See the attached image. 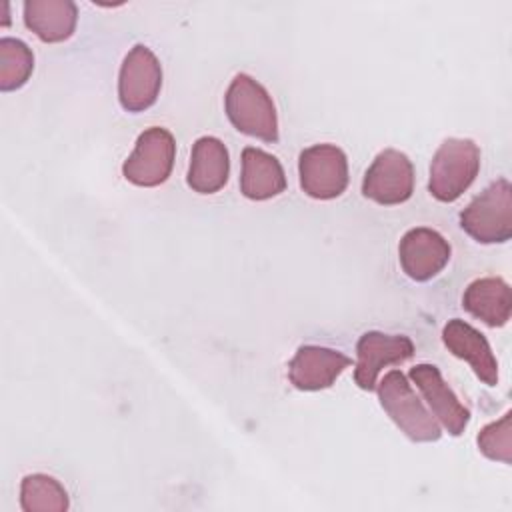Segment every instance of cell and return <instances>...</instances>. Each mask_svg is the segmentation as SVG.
<instances>
[{"mask_svg": "<svg viewBox=\"0 0 512 512\" xmlns=\"http://www.w3.org/2000/svg\"><path fill=\"white\" fill-rule=\"evenodd\" d=\"M224 112L238 132L268 144L278 142L280 134L274 100L252 76L240 72L232 78L224 94Z\"/></svg>", "mask_w": 512, "mask_h": 512, "instance_id": "1", "label": "cell"}, {"mask_svg": "<svg viewBox=\"0 0 512 512\" xmlns=\"http://www.w3.org/2000/svg\"><path fill=\"white\" fill-rule=\"evenodd\" d=\"M378 400L398 430L412 442H436L442 426L418 398L416 390L400 370H390L376 384Z\"/></svg>", "mask_w": 512, "mask_h": 512, "instance_id": "2", "label": "cell"}, {"mask_svg": "<svg viewBox=\"0 0 512 512\" xmlns=\"http://www.w3.org/2000/svg\"><path fill=\"white\" fill-rule=\"evenodd\" d=\"M480 172V148L470 138H446L432 156L428 192L438 202L458 200Z\"/></svg>", "mask_w": 512, "mask_h": 512, "instance_id": "3", "label": "cell"}, {"mask_svg": "<svg viewBox=\"0 0 512 512\" xmlns=\"http://www.w3.org/2000/svg\"><path fill=\"white\" fill-rule=\"evenodd\" d=\"M462 230L480 244H504L512 238V186L498 178L460 212Z\"/></svg>", "mask_w": 512, "mask_h": 512, "instance_id": "4", "label": "cell"}, {"mask_svg": "<svg viewBox=\"0 0 512 512\" xmlns=\"http://www.w3.org/2000/svg\"><path fill=\"white\" fill-rule=\"evenodd\" d=\"M174 158L176 140L172 132L162 126H150L138 134L134 150L122 164V174L134 186L154 188L170 178Z\"/></svg>", "mask_w": 512, "mask_h": 512, "instance_id": "5", "label": "cell"}, {"mask_svg": "<svg viewBox=\"0 0 512 512\" xmlns=\"http://www.w3.org/2000/svg\"><path fill=\"white\" fill-rule=\"evenodd\" d=\"M162 88V64L146 44H134L118 72V102L138 114L156 104Z\"/></svg>", "mask_w": 512, "mask_h": 512, "instance_id": "6", "label": "cell"}, {"mask_svg": "<svg viewBox=\"0 0 512 512\" xmlns=\"http://www.w3.org/2000/svg\"><path fill=\"white\" fill-rule=\"evenodd\" d=\"M298 176L306 196L314 200L338 198L348 186V158L336 144H312L298 156Z\"/></svg>", "mask_w": 512, "mask_h": 512, "instance_id": "7", "label": "cell"}, {"mask_svg": "<svg viewBox=\"0 0 512 512\" xmlns=\"http://www.w3.org/2000/svg\"><path fill=\"white\" fill-rule=\"evenodd\" d=\"M412 192V160L396 148H386L378 152L368 170L364 172L362 194L380 206H396L410 200Z\"/></svg>", "mask_w": 512, "mask_h": 512, "instance_id": "8", "label": "cell"}, {"mask_svg": "<svg viewBox=\"0 0 512 512\" xmlns=\"http://www.w3.org/2000/svg\"><path fill=\"white\" fill-rule=\"evenodd\" d=\"M414 356V342L404 334L364 332L356 342L354 382L360 390H376L378 376L388 366H400Z\"/></svg>", "mask_w": 512, "mask_h": 512, "instance_id": "9", "label": "cell"}, {"mask_svg": "<svg viewBox=\"0 0 512 512\" xmlns=\"http://www.w3.org/2000/svg\"><path fill=\"white\" fill-rule=\"evenodd\" d=\"M452 248L434 228L416 226L404 232L398 244V260L404 274L414 282H428L450 262Z\"/></svg>", "mask_w": 512, "mask_h": 512, "instance_id": "10", "label": "cell"}, {"mask_svg": "<svg viewBox=\"0 0 512 512\" xmlns=\"http://www.w3.org/2000/svg\"><path fill=\"white\" fill-rule=\"evenodd\" d=\"M350 366L352 358L340 350L304 344L288 362V380L296 390L318 392L330 388L336 378Z\"/></svg>", "mask_w": 512, "mask_h": 512, "instance_id": "11", "label": "cell"}, {"mask_svg": "<svg viewBox=\"0 0 512 512\" xmlns=\"http://www.w3.org/2000/svg\"><path fill=\"white\" fill-rule=\"evenodd\" d=\"M410 380L428 402L432 416L452 436H460L468 422L470 410L458 400L454 390L442 378V372L434 364H416L410 368Z\"/></svg>", "mask_w": 512, "mask_h": 512, "instance_id": "12", "label": "cell"}, {"mask_svg": "<svg viewBox=\"0 0 512 512\" xmlns=\"http://www.w3.org/2000/svg\"><path fill=\"white\" fill-rule=\"evenodd\" d=\"M442 342L448 352L470 364L478 380L486 386L498 384V360L480 330L460 318H452L442 328Z\"/></svg>", "mask_w": 512, "mask_h": 512, "instance_id": "13", "label": "cell"}, {"mask_svg": "<svg viewBox=\"0 0 512 512\" xmlns=\"http://www.w3.org/2000/svg\"><path fill=\"white\" fill-rule=\"evenodd\" d=\"M230 174V156L226 144L216 136H200L192 144L188 186L198 194H216L224 188Z\"/></svg>", "mask_w": 512, "mask_h": 512, "instance_id": "14", "label": "cell"}, {"mask_svg": "<svg viewBox=\"0 0 512 512\" xmlns=\"http://www.w3.org/2000/svg\"><path fill=\"white\" fill-rule=\"evenodd\" d=\"M240 160V192L248 200H270L286 190L284 168L270 152L256 146H246Z\"/></svg>", "mask_w": 512, "mask_h": 512, "instance_id": "15", "label": "cell"}, {"mask_svg": "<svg viewBox=\"0 0 512 512\" xmlns=\"http://www.w3.org/2000/svg\"><path fill=\"white\" fill-rule=\"evenodd\" d=\"M462 306L486 326L500 328L512 316V290L500 276L478 278L466 286Z\"/></svg>", "mask_w": 512, "mask_h": 512, "instance_id": "16", "label": "cell"}, {"mask_svg": "<svg viewBox=\"0 0 512 512\" xmlns=\"http://www.w3.org/2000/svg\"><path fill=\"white\" fill-rule=\"evenodd\" d=\"M22 10L26 28L42 42H64L76 30L78 6L72 0H26Z\"/></svg>", "mask_w": 512, "mask_h": 512, "instance_id": "17", "label": "cell"}, {"mask_svg": "<svg viewBox=\"0 0 512 512\" xmlns=\"http://www.w3.org/2000/svg\"><path fill=\"white\" fill-rule=\"evenodd\" d=\"M70 506L66 488L48 474H26L20 482V508L24 512H66Z\"/></svg>", "mask_w": 512, "mask_h": 512, "instance_id": "18", "label": "cell"}, {"mask_svg": "<svg viewBox=\"0 0 512 512\" xmlns=\"http://www.w3.org/2000/svg\"><path fill=\"white\" fill-rule=\"evenodd\" d=\"M34 70V54L20 38H0V90L12 92L22 88Z\"/></svg>", "mask_w": 512, "mask_h": 512, "instance_id": "19", "label": "cell"}, {"mask_svg": "<svg viewBox=\"0 0 512 512\" xmlns=\"http://www.w3.org/2000/svg\"><path fill=\"white\" fill-rule=\"evenodd\" d=\"M512 414L506 412L502 418L486 424L478 436L476 444L478 450L488 458L496 462L510 464L512 462Z\"/></svg>", "mask_w": 512, "mask_h": 512, "instance_id": "20", "label": "cell"}]
</instances>
